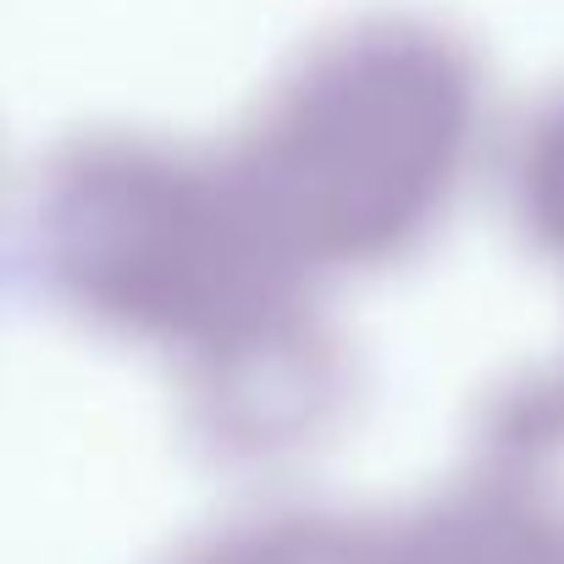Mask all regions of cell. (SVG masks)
Here are the masks:
<instances>
[{
    "instance_id": "cell-1",
    "label": "cell",
    "mask_w": 564,
    "mask_h": 564,
    "mask_svg": "<svg viewBox=\"0 0 564 564\" xmlns=\"http://www.w3.org/2000/svg\"><path fill=\"white\" fill-rule=\"evenodd\" d=\"M40 271L84 322L188 355L199 382L311 333L305 271L265 232L188 188L73 194L34 238Z\"/></svg>"
},
{
    "instance_id": "cell-2",
    "label": "cell",
    "mask_w": 564,
    "mask_h": 564,
    "mask_svg": "<svg viewBox=\"0 0 564 564\" xmlns=\"http://www.w3.org/2000/svg\"><path fill=\"white\" fill-rule=\"evenodd\" d=\"M183 564H360V536L333 531L322 520H260L232 536H216Z\"/></svg>"
}]
</instances>
